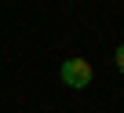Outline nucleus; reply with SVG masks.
<instances>
[{"label": "nucleus", "instance_id": "f03ea898", "mask_svg": "<svg viewBox=\"0 0 124 113\" xmlns=\"http://www.w3.org/2000/svg\"><path fill=\"white\" fill-rule=\"evenodd\" d=\"M113 59H117V69H120V73H124V44H120V47H117V55H113Z\"/></svg>", "mask_w": 124, "mask_h": 113}, {"label": "nucleus", "instance_id": "f257e3e1", "mask_svg": "<svg viewBox=\"0 0 124 113\" xmlns=\"http://www.w3.org/2000/svg\"><path fill=\"white\" fill-rule=\"evenodd\" d=\"M58 77H62V84H66V88H88L91 84V66L84 62V59H66V62H62V69H58Z\"/></svg>", "mask_w": 124, "mask_h": 113}]
</instances>
